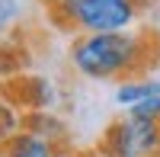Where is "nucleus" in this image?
Listing matches in <instances>:
<instances>
[{"label": "nucleus", "mask_w": 160, "mask_h": 157, "mask_svg": "<svg viewBox=\"0 0 160 157\" xmlns=\"http://www.w3.org/2000/svg\"><path fill=\"white\" fill-rule=\"evenodd\" d=\"M141 7L131 0H61L51 7V19L77 35L128 32L138 23Z\"/></svg>", "instance_id": "nucleus-2"}, {"label": "nucleus", "mask_w": 160, "mask_h": 157, "mask_svg": "<svg viewBox=\"0 0 160 157\" xmlns=\"http://www.w3.org/2000/svg\"><path fill=\"white\" fill-rule=\"evenodd\" d=\"M160 38V35H154ZM154 38L148 32H99L77 35L71 42V64L90 80H138L154 68Z\"/></svg>", "instance_id": "nucleus-1"}, {"label": "nucleus", "mask_w": 160, "mask_h": 157, "mask_svg": "<svg viewBox=\"0 0 160 157\" xmlns=\"http://www.w3.org/2000/svg\"><path fill=\"white\" fill-rule=\"evenodd\" d=\"M55 141H48L42 135L29 132V128H22L16 132L10 141L0 144V157H55Z\"/></svg>", "instance_id": "nucleus-4"}, {"label": "nucleus", "mask_w": 160, "mask_h": 157, "mask_svg": "<svg viewBox=\"0 0 160 157\" xmlns=\"http://www.w3.org/2000/svg\"><path fill=\"white\" fill-rule=\"evenodd\" d=\"M16 132H22V119H19V112L10 106V103L0 99V144L3 141H10Z\"/></svg>", "instance_id": "nucleus-6"}, {"label": "nucleus", "mask_w": 160, "mask_h": 157, "mask_svg": "<svg viewBox=\"0 0 160 157\" xmlns=\"http://www.w3.org/2000/svg\"><path fill=\"white\" fill-rule=\"evenodd\" d=\"M106 157H160V119H138L125 112L102 135Z\"/></svg>", "instance_id": "nucleus-3"}, {"label": "nucleus", "mask_w": 160, "mask_h": 157, "mask_svg": "<svg viewBox=\"0 0 160 157\" xmlns=\"http://www.w3.org/2000/svg\"><path fill=\"white\" fill-rule=\"evenodd\" d=\"M19 16H22L19 0H0V35H7L19 23Z\"/></svg>", "instance_id": "nucleus-7"}, {"label": "nucleus", "mask_w": 160, "mask_h": 157, "mask_svg": "<svg viewBox=\"0 0 160 157\" xmlns=\"http://www.w3.org/2000/svg\"><path fill=\"white\" fill-rule=\"evenodd\" d=\"M151 96H160V84L157 80H144V77L125 80V84H118V90H115V103L125 106V109H135L138 103L151 99Z\"/></svg>", "instance_id": "nucleus-5"}, {"label": "nucleus", "mask_w": 160, "mask_h": 157, "mask_svg": "<svg viewBox=\"0 0 160 157\" xmlns=\"http://www.w3.org/2000/svg\"><path fill=\"white\" fill-rule=\"evenodd\" d=\"M35 3H45V7H58L61 0H35Z\"/></svg>", "instance_id": "nucleus-9"}, {"label": "nucleus", "mask_w": 160, "mask_h": 157, "mask_svg": "<svg viewBox=\"0 0 160 157\" xmlns=\"http://www.w3.org/2000/svg\"><path fill=\"white\" fill-rule=\"evenodd\" d=\"M55 157H83V154L74 151V148H68V144H58L55 148Z\"/></svg>", "instance_id": "nucleus-8"}, {"label": "nucleus", "mask_w": 160, "mask_h": 157, "mask_svg": "<svg viewBox=\"0 0 160 157\" xmlns=\"http://www.w3.org/2000/svg\"><path fill=\"white\" fill-rule=\"evenodd\" d=\"M131 3H138V7H144V3H148V0H131Z\"/></svg>", "instance_id": "nucleus-10"}]
</instances>
